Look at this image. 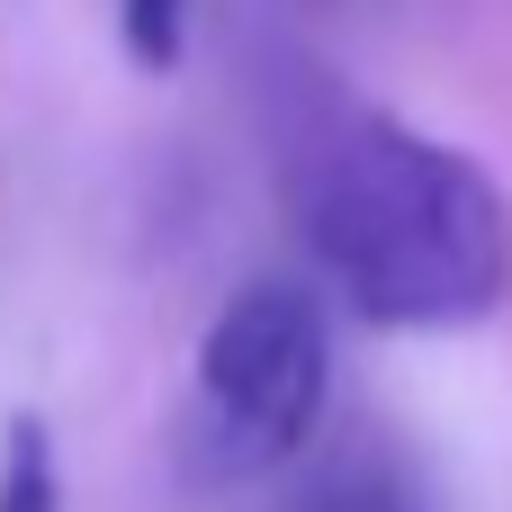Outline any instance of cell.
Returning <instances> with one entry per match:
<instances>
[{
	"label": "cell",
	"instance_id": "cell-2",
	"mask_svg": "<svg viewBox=\"0 0 512 512\" xmlns=\"http://www.w3.org/2000/svg\"><path fill=\"white\" fill-rule=\"evenodd\" d=\"M333 396V324L324 297H306L297 279H252L216 306V324L198 333L189 360V405H180V477L225 495V486H261L270 468H288Z\"/></svg>",
	"mask_w": 512,
	"mask_h": 512
},
{
	"label": "cell",
	"instance_id": "cell-3",
	"mask_svg": "<svg viewBox=\"0 0 512 512\" xmlns=\"http://www.w3.org/2000/svg\"><path fill=\"white\" fill-rule=\"evenodd\" d=\"M297 512H432V495H423V477L396 450H351V459H333L306 486Z\"/></svg>",
	"mask_w": 512,
	"mask_h": 512
},
{
	"label": "cell",
	"instance_id": "cell-5",
	"mask_svg": "<svg viewBox=\"0 0 512 512\" xmlns=\"http://www.w3.org/2000/svg\"><path fill=\"white\" fill-rule=\"evenodd\" d=\"M117 9V45L135 72H180L189 54V0H108Z\"/></svg>",
	"mask_w": 512,
	"mask_h": 512
},
{
	"label": "cell",
	"instance_id": "cell-4",
	"mask_svg": "<svg viewBox=\"0 0 512 512\" xmlns=\"http://www.w3.org/2000/svg\"><path fill=\"white\" fill-rule=\"evenodd\" d=\"M0 512H63V468H54V432L36 414L9 423L0 441Z\"/></svg>",
	"mask_w": 512,
	"mask_h": 512
},
{
	"label": "cell",
	"instance_id": "cell-1",
	"mask_svg": "<svg viewBox=\"0 0 512 512\" xmlns=\"http://www.w3.org/2000/svg\"><path fill=\"white\" fill-rule=\"evenodd\" d=\"M279 189L315 279L387 333H468L512 297V198L495 171L333 81H288Z\"/></svg>",
	"mask_w": 512,
	"mask_h": 512
}]
</instances>
